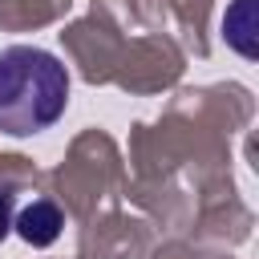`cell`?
Returning a JSON list of instances; mask_svg holds the SVG:
<instances>
[{
	"mask_svg": "<svg viewBox=\"0 0 259 259\" xmlns=\"http://www.w3.org/2000/svg\"><path fill=\"white\" fill-rule=\"evenodd\" d=\"M69 105V69L36 49L8 45L0 49V130L12 138H28L49 130Z\"/></svg>",
	"mask_w": 259,
	"mask_h": 259,
	"instance_id": "cell-1",
	"label": "cell"
},
{
	"mask_svg": "<svg viewBox=\"0 0 259 259\" xmlns=\"http://www.w3.org/2000/svg\"><path fill=\"white\" fill-rule=\"evenodd\" d=\"M61 227H65V214H61V206L49 202V198L28 202V206L12 219V231H16L24 243H32V247H49V243H57Z\"/></svg>",
	"mask_w": 259,
	"mask_h": 259,
	"instance_id": "cell-2",
	"label": "cell"
},
{
	"mask_svg": "<svg viewBox=\"0 0 259 259\" xmlns=\"http://www.w3.org/2000/svg\"><path fill=\"white\" fill-rule=\"evenodd\" d=\"M12 219H16V214H12V194H8V190H0V243L8 239V231H12Z\"/></svg>",
	"mask_w": 259,
	"mask_h": 259,
	"instance_id": "cell-3",
	"label": "cell"
}]
</instances>
